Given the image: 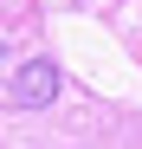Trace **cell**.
Returning a JSON list of instances; mask_svg holds the SVG:
<instances>
[{"label":"cell","mask_w":142,"mask_h":149,"mask_svg":"<svg viewBox=\"0 0 142 149\" xmlns=\"http://www.w3.org/2000/svg\"><path fill=\"white\" fill-rule=\"evenodd\" d=\"M7 97H13L19 110H45V104L58 97V65H52V58H26V65L13 71Z\"/></svg>","instance_id":"obj_1"}]
</instances>
